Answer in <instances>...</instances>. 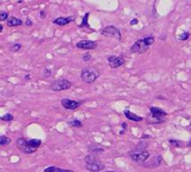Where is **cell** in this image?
<instances>
[{"instance_id": "obj_1", "label": "cell", "mask_w": 191, "mask_h": 172, "mask_svg": "<svg viewBox=\"0 0 191 172\" xmlns=\"http://www.w3.org/2000/svg\"><path fill=\"white\" fill-rule=\"evenodd\" d=\"M40 144H41V141L37 140V139L36 140H26L24 137H20L17 140V145L19 147V150L26 154H31V153L36 152Z\"/></svg>"}, {"instance_id": "obj_2", "label": "cell", "mask_w": 191, "mask_h": 172, "mask_svg": "<svg viewBox=\"0 0 191 172\" xmlns=\"http://www.w3.org/2000/svg\"><path fill=\"white\" fill-rule=\"evenodd\" d=\"M154 43V37L153 36H148L145 38L139 39L138 41L134 43V45L131 47V53L133 54H143L145 53L149 47L153 45Z\"/></svg>"}, {"instance_id": "obj_3", "label": "cell", "mask_w": 191, "mask_h": 172, "mask_svg": "<svg viewBox=\"0 0 191 172\" xmlns=\"http://www.w3.org/2000/svg\"><path fill=\"white\" fill-rule=\"evenodd\" d=\"M100 77V72L95 67H85L81 73V78L86 84H92Z\"/></svg>"}, {"instance_id": "obj_4", "label": "cell", "mask_w": 191, "mask_h": 172, "mask_svg": "<svg viewBox=\"0 0 191 172\" xmlns=\"http://www.w3.org/2000/svg\"><path fill=\"white\" fill-rule=\"evenodd\" d=\"M72 87V83L67 80H57L51 84V90L54 92H59L65 91Z\"/></svg>"}, {"instance_id": "obj_5", "label": "cell", "mask_w": 191, "mask_h": 172, "mask_svg": "<svg viewBox=\"0 0 191 172\" xmlns=\"http://www.w3.org/2000/svg\"><path fill=\"white\" fill-rule=\"evenodd\" d=\"M102 35L103 36H106V37H113V38H116L117 40L122 39L120 29L114 26H107L105 27V28H103Z\"/></svg>"}, {"instance_id": "obj_6", "label": "cell", "mask_w": 191, "mask_h": 172, "mask_svg": "<svg viewBox=\"0 0 191 172\" xmlns=\"http://www.w3.org/2000/svg\"><path fill=\"white\" fill-rule=\"evenodd\" d=\"M149 157H150V154H149L148 151H144V152H133V151H131L130 152L131 160L134 161V162H136V163H143V162H145Z\"/></svg>"}, {"instance_id": "obj_7", "label": "cell", "mask_w": 191, "mask_h": 172, "mask_svg": "<svg viewBox=\"0 0 191 172\" xmlns=\"http://www.w3.org/2000/svg\"><path fill=\"white\" fill-rule=\"evenodd\" d=\"M107 62L111 68H117L125 64V59L122 56H114V55L107 57Z\"/></svg>"}, {"instance_id": "obj_8", "label": "cell", "mask_w": 191, "mask_h": 172, "mask_svg": "<svg viewBox=\"0 0 191 172\" xmlns=\"http://www.w3.org/2000/svg\"><path fill=\"white\" fill-rule=\"evenodd\" d=\"M76 47L79 49L91 50V49H95L97 47V43L94 40H81L76 44Z\"/></svg>"}, {"instance_id": "obj_9", "label": "cell", "mask_w": 191, "mask_h": 172, "mask_svg": "<svg viewBox=\"0 0 191 172\" xmlns=\"http://www.w3.org/2000/svg\"><path fill=\"white\" fill-rule=\"evenodd\" d=\"M62 105L66 110H76L82 105V102L75 101V100H68V98H63L62 100Z\"/></svg>"}, {"instance_id": "obj_10", "label": "cell", "mask_w": 191, "mask_h": 172, "mask_svg": "<svg viewBox=\"0 0 191 172\" xmlns=\"http://www.w3.org/2000/svg\"><path fill=\"white\" fill-rule=\"evenodd\" d=\"M104 168H105V165H104L103 163H101L100 161H98V162H95V163L86 164V169H87L89 171H92V172H100V171H102Z\"/></svg>"}, {"instance_id": "obj_11", "label": "cell", "mask_w": 191, "mask_h": 172, "mask_svg": "<svg viewBox=\"0 0 191 172\" xmlns=\"http://www.w3.org/2000/svg\"><path fill=\"white\" fill-rule=\"evenodd\" d=\"M73 20H74V17H72V16L67 17V18H65V17H58L55 20H53V24H55L57 26H66L67 24H69Z\"/></svg>"}, {"instance_id": "obj_12", "label": "cell", "mask_w": 191, "mask_h": 172, "mask_svg": "<svg viewBox=\"0 0 191 172\" xmlns=\"http://www.w3.org/2000/svg\"><path fill=\"white\" fill-rule=\"evenodd\" d=\"M162 162V157L161 155H156L155 158H153L152 161H149L144 164L145 168H158Z\"/></svg>"}, {"instance_id": "obj_13", "label": "cell", "mask_w": 191, "mask_h": 172, "mask_svg": "<svg viewBox=\"0 0 191 172\" xmlns=\"http://www.w3.org/2000/svg\"><path fill=\"white\" fill-rule=\"evenodd\" d=\"M150 114H152L154 116H159V118H164L168 115V113H166L164 110H161V108H159V107H150Z\"/></svg>"}, {"instance_id": "obj_14", "label": "cell", "mask_w": 191, "mask_h": 172, "mask_svg": "<svg viewBox=\"0 0 191 172\" xmlns=\"http://www.w3.org/2000/svg\"><path fill=\"white\" fill-rule=\"evenodd\" d=\"M146 122L149 124H161V123H164L166 121L163 118H159V116H154L152 114H150L148 118H146Z\"/></svg>"}, {"instance_id": "obj_15", "label": "cell", "mask_w": 191, "mask_h": 172, "mask_svg": "<svg viewBox=\"0 0 191 172\" xmlns=\"http://www.w3.org/2000/svg\"><path fill=\"white\" fill-rule=\"evenodd\" d=\"M146 147H148V142L144 140H141L132 151L133 152H144V151H146Z\"/></svg>"}, {"instance_id": "obj_16", "label": "cell", "mask_w": 191, "mask_h": 172, "mask_svg": "<svg viewBox=\"0 0 191 172\" xmlns=\"http://www.w3.org/2000/svg\"><path fill=\"white\" fill-rule=\"evenodd\" d=\"M20 25H23V20L19 19V18L10 17V18L7 20V26L8 27H16V26H20Z\"/></svg>"}, {"instance_id": "obj_17", "label": "cell", "mask_w": 191, "mask_h": 172, "mask_svg": "<svg viewBox=\"0 0 191 172\" xmlns=\"http://www.w3.org/2000/svg\"><path fill=\"white\" fill-rule=\"evenodd\" d=\"M124 115L126 116V119L131 120V121H134V122H141L143 118H141V116H138V115H135L134 113H132V112H130V111H124Z\"/></svg>"}, {"instance_id": "obj_18", "label": "cell", "mask_w": 191, "mask_h": 172, "mask_svg": "<svg viewBox=\"0 0 191 172\" xmlns=\"http://www.w3.org/2000/svg\"><path fill=\"white\" fill-rule=\"evenodd\" d=\"M85 162H86V164H89V163L98 162V160L96 158V155H94V154H89V155L85 158Z\"/></svg>"}, {"instance_id": "obj_19", "label": "cell", "mask_w": 191, "mask_h": 172, "mask_svg": "<svg viewBox=\"0 0 191 172\" xmlns=\"http://www.w3.org/2000/svg\"><path fill=\"white\" fill-rule=\"evenodd\" d=\"M89 13H86L83 17V20H82V24L79 25L81 28H84V27H89Z\"/></svg>"}, {"instance_id": "obj_20", "label": "cell", "mask_w": 191, "mask_h": 172, "mask_svg": "<svg viewBox=\"0 0 191 172\" xmlns=\"http://www.w3.org/2000/svg\"><path fill=\"white\" fill-rule=\"evenodd\" d=\"M68 125L69 126H73V128H82L83 126V123L79 121V120H72L68 122Z\"/></svg>"}, {"instance_id": "obj_21", "label": "cell", "mask_w": 191, "mask_h": 172, "mask_svg": "<svg viewBox=\"0 0 191 172\" xmlns=\"http://www.w3.org/2000/svg\"><path fill=\"white\" fill-rule=\"evenodd\" d=\"M10 142H11V140H10L9 137H7V136H5V135H1V136H0V145L1 146L8 145Z\"/></svg>"}, {"instance_id": "obj_22", "label": "cell", "mask_w": 191, "mask_h": 172, "mask_svg": "<svg viewBox=\"0 0 191 172\" xmlns=\"http://www.w3.org/2000/svg\"><path fill=\"white\" fill-rule=\"evenodd\" d=\"M189 36H190V33H188V31H183L181 35H179L178 36V38L179 40H187L188 38H189Z\"/></svg>"}, {"instance_id": "obj_23", "label": "cell", "mask_w": 191, "mask_h": 172, "mask_svg": "<svg viewBox=\"0 0 191 172\" xmlns=\"http://www.w3.org/2000/svg\"><path fill=\"white\" fill-rule=\"evenodd\" d=\"M20 49H21V44H19V43L13 44V45H11V47H10V50H11V52H18V50H20Z\"/></svg>"}, {"instance_id": "obj_24", "label": "cell", "mask_w": 191, "mask_h": 172, "mask_svg": "<svg viewBox=\"0 0 191 172\" xmlns=\"http://www.w3.org/2000/svg\"><path fill=\"white\" fill-rule=\"evenodd\" d=\"M89 151H91V152H93V153H102L103 151H104V150H103L102 147H97V146H96V147H93V146H89Z\"/></svg>"}, {"instance_id": "obj_25", "label": "cell", "mask_w": 191, "mask_h": 172, "mask_svg": "<svg viewBox=\"0 0 191 172\" xmlns=\"http://www.w3.org/2000/svg\"><path fill=\"white\" fill-rule=\"evenodd\" d=\"M8 19H9V15H8V13L2 11V13H0V21H6V20H8Z\"/></svg>"}, {"instance_id": "obj_26", "label": "cell", "mask_w": 191, "mask_h": 172, "mask_svg": "<svg viewBox=\"0 0 191 172\" xmlns=\"http://www.w3.org/2000/svg\"><path fill=\"white\" fill-rule=\"evenodd\" d=\"M169 143H170V145H172V146H181L183 144L182 142L177 141V140H169Z\"/></svg>"}, {"instance_id": "obj_27", "label": "cell", "mask_w": 191, "mask_h": 172, "mask_svg": "<svg viewBox=\"0 0 191 172\" xmlns=\"http://www.w3.org/2000/svg\"><path fill=\"white\" fill-rule=\"evenodd\" d=\"M1 120L2 121H6V122H10V121H13V116L11 114H6V115H3V116H1Z\"/></svg>"}, {"instance_id": "obj_28", "label": "cell", "mask_w": 191, "mask_h": 172, "mask_svg": "<svg viewBox=\"0 0 191 172\" xmlns=\"http://www.w3.org/2000/svg\"><path fill=\"white\" fill-rule=\"evenodd\" d=\"M44 76H45L46 78H48V77H51V72L48 69V68H45V69H44Z\"/></svg>"}, {"instance_id": "obj_29", "label": "cell", "mask_w": 191, "mask_h": 172, "mask_svg": "<svg viewBox=\"0 0 191 172\" xmlns=\"http://www.w3.org/2000/svg\"><path fill=\"white\" fill-rule=\"evenodd\" d=\"M91 58H92V56H91V54L89 53H86L84 56H83V60H84V62H89Z\"/></svg>"}, {"instance_id": "obj_30", "label": "cell", "mask_w": 191, "mask_h": 172, "mask_svg": "<svg viewBox=\"0 0 191 172\" xmlns=\"http://www.w3.org/2000/svg\"><path fill=\"white\" fill-rule=\"evenodd\" d=\"M56 170H57V167H48V168H46L45 169V172H56Z\"/></svg>"}, {"instance_id": "obj_31", "label": "cell", "mask_w": 191, "mask_h": 172, "mask_svg": "<svg viewBox=\"0 0 191 172\" xmlns=\"http://www.w3.org/2000/svg\"><path fill=\"white\" fill-rule=\"evenodd\" d=\"M56 172H74L73 170H65V169H61V168H57Z\"/></svg>"}, {"instance_id": "obj_32", "label": "cell", "mask_w": 191, "mask_h": 172, "mask_svg": "<svg viewBox=\"0 0 191 172\" xmlns=\"http://www.w3.org/2000/svg\"><path fill=\"white\" fill-rule=\"evenodd\" d=\"M138 23H139V20H138L136 18H134V19H132V20H131V23H130V24H131L132 26H134V25H136Z\"/></svg>"}, {"instance_id": "obj_33", "label": "cell", "mask_w": 191, "mask_h": 172, "mask_svg": "<svg viewBox=\"0 0 191 172\" xmlns=\"http://www.w3.org/2000/svg\"><path fill=\"white\" fill-rule=\"evenodd\" d=\"M26 26H28V27H30V26H33V21L30 20V19H27L26 20V24H25Z\"/></svg>"}, {"instance_id": "obj_34", "label": "cell", "mask_w": 191, "mask_h": 172, "mask_svg": "<svg viewBox=\"0 0 191 172\" xmlns=\"http://www.w3.org/2000/svg\"><path fill=\"white\" fill-rule=\"evenodd\" d=\"M46 13L45 11H40V18H46Z\"/></svg>"}, {"instance_id": "obj_35", "label": "cell", "mask_w": 191, "mask_h": 172, "mask_svg": "<svg viewBox=\"0 0 191 172\" xmlns=\"http://www.w3.org/2000/svg\"><path fill=\"white\" fill-rule=\"evenodd\" d=\"M144 139H151V136H150V135H143V136H142V140H144Z\"/></svg>"}, {"instance_id": "obj_36", "label": "cell", "mask_w": 191, "mask_h": 172, "mask_svg": "<svg viewBox=\"0 0 191 172\" xmlns=\"http://www.w3.org/2000/svg\"><path fill=\"white\" fill-rule=\"evenodd\" d=\"M122 128H123L124 130H126V128H127L126 123H122Z\"/></svg>"}, {"instance_id": "obj_37", "label": "cell", "mask_w": 191, "mask_h": 172, "mask_svg": "<svg viewBox=\"0 0 191 172\" xmlns=\"http://www.w3.org/2000/svg\"><path fill=\"white\" fill-rule=\"evenodd\" d=\"M25 80H30V75H26V76H25Z\"/></svg>"}, {"instance_id": "obj_38", "label": "cell", "mask_w": 191, "mask_h": 172, "mask_svg": "<svg viewBox=\"0 0 191 172\" xmlns=\"http://www.w3.org/2000/svg\"><path fill=\"white\" fill-rule=\"evenodd\" d=\"M3 30V27H2V25H0V33Z\"/></svg>"}, {"instance_id": "obj_39", "label": "cell", "mask_w": 191, "mask_h": 172, "mask_svg": "<svg viewBox=\"0 0 191 172\" xmlns=\"http://www.w3.org/2000/svg\"><path fill=\"white\" fill-rule=\"evenodd\" d=\"M188 146H191V140L189 141V142H188Z\"/></svg>"}, {"instance_id": "obj_40", "label": "cell", "mask_w": 191, "mask_h": 172, "mask_svg": "<svg viewBox=\"0 0 191 172\" xmlns=\"http://www.w3.org/2000/svg\"><path fill=\"white\" fill-rule=\"evenodd\" d=\"M110 172H113V171H110Z\"/></svg>"}]
</instances>
